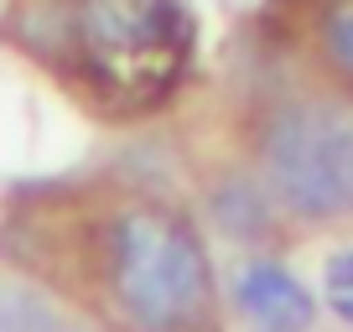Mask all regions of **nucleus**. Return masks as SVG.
<instances>
[{
  "label": "nucleus",
  "instance_id": "nucleus-1",
  "mask_svg": "<svg viewBox=\"0 0 353 332\" xmlns=\"http://www.w3.org/2000/svg\"><path fill=\"white\" fill-rule=\"evenodd\" d=\"M104 286L130 332H203L213 270L198 234L161 203H130L104 223Z\"/></svg>",
  "mask_w": 353,
  "mask_h": 332
},
{
  "label": "nucleus",
  "instance_id": "nucleus-2",
  "mask_svg": "<svg viewBox=\"0 0 353 332\" xmlns=\"http://www.w3.org/2000/svg\"><path fill=\"white\" fill-rule=\"evenodd\" d=\"M192 26L176 0H78L73 52L99 89L151 99L182 73Z\"/></svg>",
  "mask_w": 353,
  "mask_h": 332
},
{
  "label": "nucleus",
  "instance_id": "nucleus-3",
  "mask_svg": "<svg viewBox=\"0 0 353 332\" xmlns=\"http://www.w3.org/2000/svg\"><path fill=\"white\" fill-rule=\"evenodd\" d=\"M265 182L296 218L327 223L353 213V104L296 99L270 114L260 141Z\"/></svg>",
  "mask_w": 353,
  "mask_h": 332
},
{
  "label": "nucleus",
  "instance_id": "nucleus-4",
  "mask_svg": "<svg viewBox=\"0 0 353 332\" xmlns=\"http://www.w3.org/2000/svg\"><path fill=\"white\" fill-rule=\"evenodd\" d=\"M234 301H239L244 317H254L270 332H307L312 317H317L312 291L291 270L270 265V260H244L234 270Z\"/></svg>",
  "mask_w": 353,
  "mask_h": 332
},
{
  "label": "nucleus",
  "instance_id": "nucleus-5",
  "mask_svg": "<svg viewBox=\"0 0 353 332\" xmlns=\"http://www.w3.org/2000/svg\"><path fill=\"white\" fill-rule=\"evenodd\" d=\"M219 223L234 234V239H254V234H265V223H270V208H265V198L250 187V182H229V187L219 192Z\"/></svg>",
  "mask_w": 353,
  "mask_h": 332
},
{
  "label": "nucleus",
  "instance_id": "nucleus-6",
  "mask_svg": "<svg viewBox=\"0 0 353 332\" xmlns=\"http://www.w3.org/2000/svg\"><path fill=\"white\" fill-rule=\"evenodd\" d=\"M322 52L343 78H353V0H338L322 16Z\"/></svg>",
  "mask_w": 353,
  "mask_h": 332
},
{
  "label": "nucleus",
  "instance_id": "nucleus-7",
  "mask_svg": "<svg viewBox=\"0 0 353 332\" xmlns=\"http://www.w3.org/2000/svg\"><path fill=\"white\" fill-rule=\"evenodd\" d=\"M52 322L57 317L37 296H26V291H0V332H47Z\"/></svg>",
  "mask_w": 353,
  "mask_h": 332
},
{
  "label": "nucleus",
  "instance_id": "nucleus-8",
  "mask_svg": "<svg viewBox=\"0 0 353 332\" xmlns=\"http://www.w3.org/2000/svg\"><path fill=\"white\" fill-rule=\"evenodd\" d=\"M322 291H327L332 317L353 327V249H338V255L322 265Z\"/></svg>",
  "mask_w": 353,
  "mask_h": 332
},
{
  "label": "nucleus",
  "instance_id": "nucleus-9",
  "mask_svg": "<svg viewBox=\"0 0 353 332\" xmlns=\"http://www.w3.org/2000/svg\"><path fill=\"white\" fill-rule=\"evenodd\" d=\"M47 332H78V327H68V322H52V327H47Z\"/></svg>",
  "mask_w": 353,
  "mask_h": 332
}]
</instances>
